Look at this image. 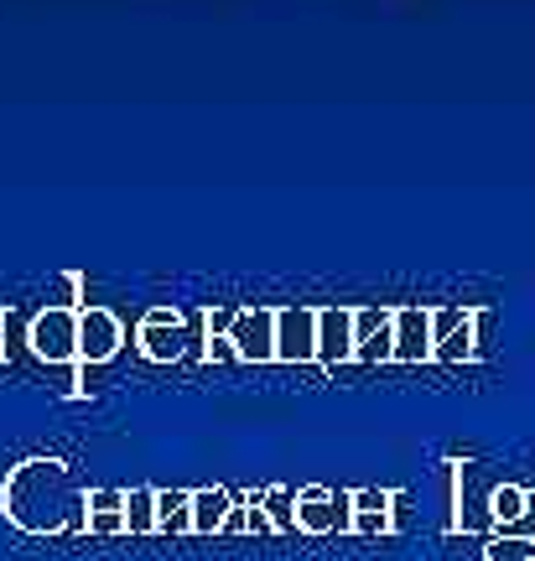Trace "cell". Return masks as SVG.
Here are the masks:
<instances>
[{"instance_id": "cell-1", "label": "cell", "mask_w": 535, "mask_h": 561, "mask_svg": "<svg viewBox=\"0 0 535 561\" xmlns=\"http://www.w3.org/2000/svg\"><path fill=\"white\" fill-rule=\"evenodd\" d=\"M0 510L21 536H62L83 530L89 520V489L62 458H21L0 483Z\"/></svg>"}, {"instance_id": "cell-2", "label": "cell", "mask_w": 535, "mask_h": 561, "mask_svg": "<svg viewBox=\"0 0 535 561\" xmlns=\"http://www.w3.org/2000/svg\"><path fill=\"white\" fill-rule=\"evenodd\" d=\"M83 307H62V301H53V307H42L37 318H32V328H26V343H32V354H37L42 364H58V369H68V396H83L89 385H83Z\"/></svg>"}, {"instance_id": "cell-3", "label": "cell", "mask_w": 535, "mask_h": 561, "mask_svg": "<svg viewBox=\"0 0 535 561\" xmlns=\"http://www.w3.org/2000/svg\"><path fill=\"white\" fill-rule=\"evenodd\" d=\"M292 510L307 536H354V489H301Z\"/></svg>"}, {"instance_id": "cell-4", "label": "cell", "mask_w": 535, "mask_h": 561, "mask_svg": "<svg viewBox=\"0 0 535 561\" xmlns=\"http://www.w3.org/2000/svg\"><path fill=\"white\" fill-rule=\"evenodd\" d=\"M224 333H229V343H235L239 364H276V307H271V301L235 307Z\"/></svg>"}, {"instance_id": "cell-5", "label": "cell", "mask_w": 535, "mask_h": 561, "mask_svg": "<svg viewBox=\"0 0 535 561\" xmlns=\"http://www.w3.org/2000/svg\"><path fill=\"white\" fill-rule=\"evenodd\" d=\"M358 354V301H322L318 307V364L338 369Z\"/></svg>"}, {"instance_id": "cell-6", "label": "cell", "mask_w": 535, "mask_h": 561, "mask_svg": "<svg viewBox=\"0 0 535 561\" xmlns=\"http://www.w3.org/2000/svg\"><path fill=\"white\" fill-rule=\"evenodd\" d=\"M276 359L281 364H318V307L286 301L276 307Z\"/></svg>"}, {"instance_id": "cell-7", "label": "cell", "mask_w": 535, "mask_h": 561, "mask_svg": "<svg viewBox=\"0 0 535 561\" xmlns=\"http://www.w3.org/2000/svg\"><path fill=\"white\" fill-rule=\"evenodd\" d=\"M187 318H182L178 307H151L146 318L136 322V348L146 354L151 364H172L187 354Z\"/></svg>"}, {"instance_id": "cell-8", "label": "cell", "mask_w": 535, "mask_h": 561, "mask_svg": "<svg viewBox=\"0 0 535 561\" xmlns=\"http://www.w3.org/2000/svg\"><path fill=\"white\" fill-rule=\"evenodd\" d=\"M396 364H436V307L396 301Z\"/></svg>"}, {"instance_id": "cell-9", "label": "cell", "mask_w": 535, "mask_h": 561, "mask_svg": "<svg viewBox=\"0 0 535 561\" xmlns=\"http://www.w3.org/2000/svg\"><path fill=\"white\" fill-rule=\"evenodd\" d=\"M83 369L89 364H110L119 354V343H125V322L110 312V307H83Z\"/></svg>"}, {"instance_id": "cell-10", "label": "cell", "mask_w": 535, "mask_h": 561, "mask_svg": "<svg viewBox=\"0 0 535 561\" xmlns=\"http://www.w3.org/2000/svg\"><path fill=\"white\" fill-rule=\"evenodd\" d=\"M478 328H483V307H468V312L457 318V328L442 333L436 364H474L478 359Z\"/></svg>"}, {"instance_id": "cell-11", "label": "cell", "mask_w": 535, "mask_h": 561, "mask_svg": "<svg viewBox=\"0 0 535 561\" xmlns=\"http://www.w3.org/2000/svg\"><path fill=\"white\" fill-rule=\"evenodd\" d=\"M235 515V494L229 489H193V536H218Z\"/></svg>"}, {"instance_id": "cell-12", "label": "cell", "mask_w": 535, "mask_h": 561, "mask_svg": "<svg viewBox=\"0 0 535 561\" xmlns=\"http://www.w3.org/2000/svg\"><path fill=\"white\" fill-rule=\"evenodd\" d=\"M442 530L457 536L463 530V462H442Z\"/></svg>"}, {"instance_id": "cell-13", "label": "cell", "mask_w": 535, "mask_h": 561, "mask_svg": "<svg viewBox=\"0 0 535 561\" xmlns=\"http://www.w3.org/2000/svg\"><path fill=\"white\" fill-rule=\"evenodd\" d=\"M157 530H193V494H172L157 489Z\"/></svg>"}, {"instance_id": "cell-14", "label": "cell", "mask_w": 535, "mask_h": 561, "mask_svg": "<svg viewBox=\"0 0 535 561\" xmlns=\"http://www.w3.org/2000/svg\"><path fill=\"white\" fill-rule=\"evenodd\" d=\"M483 561H535V536H520V530L483 536Z\"/></svg>"}, {"instance_id": "cell-15", "label": "cell", "mask_w": 535, "mask_h": 561, "mask_svg": "<svg viewBox=\"0 0 535 561\" xmlns=\"http://www.w3.org/2000/svg\"><path fill=\"white\" fill-rule=\"evenodd\" d=\"M125 525H130V536H151L157 530V489H130V504H125Z\"/></svg>"}, {"instance_id": "cell-16", "label": "cell", "mask_w": 535, "mask_h": 561, "mask_svg": "<svg viewBox=\"0 0 535 561\" xmlns=\"http://www.w3.org/2000/svg\"><path fill=\"white\" fill-rule=\"evenodd\" d=\"M83 530H89V536H125L130 525H125V510H89Z\"/></svg>"}, {"instance_id": "cell-17", "label": "cell", "mask_w": 535, "mask_h": 561, "mask_svg": "<svg viewBox=\"0 0 535 561\" xmlns=\"http://www.w3.org/2000/svg\"><path fill=\"white\" fill-rule=\"evenodd\" d=\"M0 359H5V343H0Z\"/></svg>"}]
</instances>
